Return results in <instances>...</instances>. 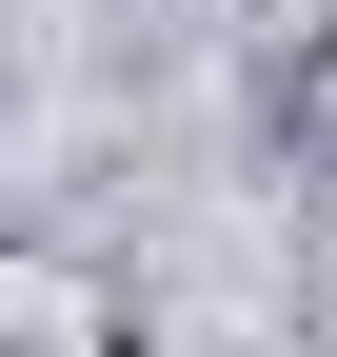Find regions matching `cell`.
Here are the masks:
<instances>
[{
  "label": "cell",
  "instance_id": "cell-1",
  "mask_svg": "<svg viewBox=\"0 0 337 357\" xmlns=\"http://www.w3.org/2000/svg\"><path fill=\"white\" fill-rule=\"evenodd\" d=\"M318 60H337V0H318Z\"/></svg>",
  "mask_w": 337,
  "mask_h": 357
},
{
  "label": "cell",
  "instance_id": "cell-2",
  "mask_svg": "<svg viewBox=\"0 0 337 357\" xmlns=\"http://www.w3.org/2000/svg\"><path fill=\"white\" fill-rule=\"evenodd\" d=\"M100 357H159V337H100Z\"/></svg>",
  "mask_w": 337,
  "mask_h": 357
}]
</instances>
